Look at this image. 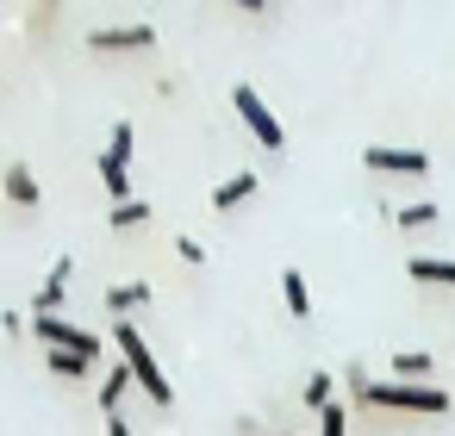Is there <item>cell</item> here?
<instances>
[{
	"mask_svg": "<svg viewBox=\"0 0 455 436\" xmlns=\"http://www.w3.org/2000/svg\"><path fill=\"white\" fill-rule=\"evenodd\" d=\"M349 386L374 411H411V417H443L449 411V392L436 380H368L362 368H349Z\"/></svg>",
	"mask_w": 455,
	"mask_h": 436,
	"instance_id": "obj_1",
	"label": "cell"
},
{
	"mask_svg": "<svg viewBox=\"0 0 455 436\" xmlns=\"http://www.w3.org/2000/svg\"><path fill=\"white\" fill-rule=\"evenodd\" d=\"M113 343H119V355H125V368H132V380L144 386V399L150 405H175V386H169V374H163V361L150 355V343H144V330L138 324H125V318H113Z\"/></svg>",
	"mask_w": 455,
	"mask_h": 436,
	"instance_id": "obj_2",
	"label": "cell"
},
{
	"mask_svg": "<svg viewBox=\"0 0 455 436\" xmlns=\"http://www.w3.org/2000/svg\"><path fill=\"white\" fill-rule=\"evenodd\" d=\"M231 107H237V119H243V131H250L268 156H275V150H287V125L275 119V107H268L250 82H237V88H231Z\"/></svg>",
	"mask_w": 455,
	"mask_h": 436,
	"instance_id": "obj_3",
	"label": "cell"
},
{
	"mask_svg": "<svg viewBox=\"0 0 455 436\" xmlns=\"http://www.w3.org/2000/svg\"><path fill=\"white\" fill-rule=\"evenodd\" d=\"M32 337H38L44 349H82V355H94V361H100V337H94V330H82V324H69L63 312H32Z\"/></svg>",
	"mask_w": 455,
	"mask_h": 436,
	"instance_id": "obj_4",
	"label": "cell"
},
{
	"mask_svg": "<svg viewBox=\"0 0 455 436\" xmlns=\"http://www.w3.org/2000/svg\"><path fill=\"white\" fill-rule=\"evenodd\" d=\"M368 175H430V150H405V144H368L362 150Z\"/></svg>",
	"mask_w": 455,
	"mask_h": 436,
	"instance_id": "obj_5",
	"label": "cell"
},
{
	"mask_svg": "<svg viewBox=\"0 0 455 436\" xmlns=\"http://www.w3.org/2000/svg\"><path fill=\"white\" fill-rule=\"evenodd\" d=\"M150 44H156V26H94V32H88V51H94V57L150 51Z\"/></svg>",
	"mask_w": 455,
	"mask_h": 436,
	"instance_id": "obj_6",
	"label": "cell"
},
{
	"mask_svg": "<svg viewBox=\"0 0 455 436\" xmlns=\"http://www.w3.org/2000/svg\"><path fill=\"white\" fill-rule=\"evenodd\" d=\"M256 187H262V175H256V169H237V175H225V181L212 187V212H237L243 200H256Z\"/></svg>",
	"mask_w": 455,
	"mask_h": 436,
	"instance_id": "obj_7",
	"label": "cell"
},
{
	"mask_svg": "<svg viewBox=\"0 0 455 436\" xmlns=\"http://www.w3.org/2000/svg\"><path fill=\"white\" fill-rule=\"evenodd\" d=\"M69 281H76V262H69V256H57V268L44 274V287H38L32 312H63V299H69Z\"/></svg>",
	"mask_w": 455,
	"mask_h": 436,
	"instance_id": "obj_8",
	"label": "cell"
},
{
	"mask_svg": "<svg viewBox=\"0 0 455 436\" xmlns=\"http://www.w3.org/2000/svg\"><path fill=\"white\" fill-rule=\"evenodd\" d=\"M150 305V281H119V287H107V312L113 318H132V312H144Z\"/></svg>",
	"mask_w": 455,
	"mask_h": 436,
	"instance_id": "obj_9",
	"label": "cell"
},
{
	"mask_svg": "<svg viewBox=\"0 0 455 436\" xmlns=\"http://www.w3.org/2000/svg\"><path fill=\"white\" fill-rule=\"evenodd\" d=\"M132 386H138V380H132V368H125V355H119V368H107V374H100V386H94V399H100V411H119Z\"/></svg>",
	"mask_w": 455,
	"mask_h": 436,
	"instance_id": "obj_10",
	"label": "cell"
},
{
	"mask_svg": "<svg viewBox=\"0 0 455 436\" xmlns=\"http://www.w3.org/2000/svg\"><path fill=\"white\" fill-rule=\"evenodd\" d=\"M405 274H411L418 287H455V262H449V256H411Z\"/></svg>",
	"mask_w": 455,
	"mask_h": 436,
	"instance_id": "obj_11",
	"label": "cell"
},
{
	"mask_svg": "<svg viewBox=\"0 0 455 436\" xmlns=\"http://www.w3.org/2000/svg\"><path fill=\"white\" fill-rule=\"evenodd\" d=\"M0 187H7V200H13V206H38V200H44V187H38V175H32L26 163H13L7 175H0Z\"/></svg>",
	"mask_w": 455,
	"mask_h": 436,
	"instance_id": "obj_12",
	"label": "cell"
},
{
	"mask_svg": "<svg viewBox=\"0 0 455 436\" xmlns=\"http://www.w3.org/2000/svg\"><path fill=\"white\" fill-rule=\"evenodd\" d=\"M44 368L63 374V380H88L94 374V355H82V349H44Z\"/></svg>",
	"mask_w": 455,
	"mask_h": 436,
	"instance_id": "obj_13",
	"label": "cell"
},
{
	"mask_svg": "<svg viewBox=\"0 0 455 436\" xmlns=\"http://www.w3.org/2000/svg\"><path fill=\"white\" fill-rule=\"evenodd\" d=\"M107 225H113V231H138V225H150V200H138V194H125V200H113V212H107Z\"/></svg>",
	"mask_w": 455,
	"mask_h": 436,
	"instance_id": "obj_14",
	"label": "cell"
},
{
	"mask_svg": "<svg viewBox=\"0 0 455 436\" xmlns=\"http://www.w3.org/2000/svg\"><path fill=\"white\" fill-rule=\"evenodd\" d=\"M281 299H287V312H293V318H312V287H306V274H299V268H281Z\"/></svg>",
	"mask_w": 455,
	"mask_h": 436,
	"instance_id": "obj_15",
	"label": "cell"
},
{
	"mask_svg": "<svg viewBox=\"0 0 455 436\" xmlns=\"http://www.w3.org/2000/svg\"><path fill=\"white\" fill-rule=\"evenodd\" d=\"M387 368H393L399 380H430V368H436V361H430L424 349H393V361H387Z\"/></svg>",
	"mask_w": 455,
	"mask_h": 436,
	"instance_id": "obj_16",
	"label": "cell"
},
{
	"mask_svg": "<svg viewBox=\"0 0 455 436\" xmlns=\"http://www.w3.org/2000/svg\"><path fill=\"white\" fill-rule=\"evenodd\" d=\"M436 218H443V212H436V200H418V206H399V212H393V225H399V231H430Z\"/></svg>",
	"mask_w": 455,
	"mask_h": 436,
	"instance_id": "obj_17",
	"label": "cell"
},
{
	"mask_svg": "<svg viewBox=\"0 0 455 436\" xmlns=\"http://www.w3.org/2000/svg\"><path fill=\"white\" fill-rule=\"evenodd\" d=\"M132 150H138V125H132V119H119V125H113V138H107V156L132 163Z\"/></svg>",
	"mask_w": 455,
	"mask_h": 436,
	"instance_id": "obj_18",
	"label": "cell"
},
{
	"mask_svg": "<svg viewBox=\"0 0 455 436\" xmlns=\"http://www.w3.org/2000/svg\"><path fill=\"white\" fill-rule=\"evenodd\" d=\"M318 436H349V411H343L337 399L318 405Z\"/></svg>",
	"mask_w": 455,
	"mask_h": 436,
	"instance_id": "obj_19",
	"label": "cell"
},
{
	"mask_svg": "<svg viewBox=\"0 0 455 436\" xmlns=\"http://www.w3.org/2000/svg\"><path fill=\"white\" fill-rule=\"evenodd\" d=\"M331 392H337V380H331V374H312V380H306V386H299V399H306V405H312V411H318V405H324V399H331Z\"/></svg>",
	"mask_w": 455,
	"mask_h": 436,
	"instance_id": "obj_20",
	"label": "cell"
},
{
	"mask_svg": "<svg viewBox=\"0 0 455 436\" xmlns=\"http://www.w3.org/2000/svg\"><path fill=\"white\" fill-rule=\"evenodd\" d=\"M175 256H181V262H188V268H206V250H200V243H194V237H175Z\"/></svg>",
	"mask_w": 455,
	"mask_h": 436,
	"instance_id": "obj_21",
	"label": "cell"
},
{
	"mask_svg": "<svg viewBox=\"0 0 455 436\" xmlns=\"http://www.w3.org/2000/svg\"><path fill=\"white\" fill-rule=\"evenodd\" d=\"M225 7H237V13H250V20H268L275 0H225Z\"/></svg>",
	"mask_w": 455,
	"mask_h": 436,
	"instance_id": "obj_22",
	"label": "cell"
},
{
	"mask_svg": "<svg viewBox=\"0 0 455 436\" xmlns=\"http://www.w3.org/2000/svg\"><path fill=\"white\" fill-rule=\"evenodd\" d=\"M0 330H7V337H32V318H20V312H7V318H0Z\"/></svg>",
	"mask_w": 455,
	"mask_h": 436,
	"instance_id": "obj_23",
	"label": "cell"
},
{
	"mask_svg": "<svg viewBox=\"0 0 455 436\" xmlns=\"http://www.w3.org/2000/svg\"><path fill=\"white\" fill-rule=\"evenodd\" d=\"M107 436H132V424H125V411H107Z\"/></svg>",
	"mask_w": 455,
	"mask_h": 436,
	"instance_id": "obj_24",
	"label": "cell"
}]
</instances>
